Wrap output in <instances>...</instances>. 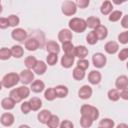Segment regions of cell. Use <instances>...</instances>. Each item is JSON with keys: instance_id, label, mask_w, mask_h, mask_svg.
I'll return each instance as SVG.
<instances>
[{"instance_id": "603a6c76", "label": "cell", "mask_w": 128, "mask_h": 128, "mask_svg": "<svg viewBox=\"0 0 128 128\" xmlns=\"http://www.w3.org/2000/svg\"><path fill=\"white\" fill-rule=\"evenodd\" d=\"M29 104H30L31 110L33 111H38L42 107V101L38 97H32L29 100Z\"/></svg>"}, {"instance_id": "7dc6e473", "label": "cell", "mask_w": 128, "mask_h": 128, "mask_svg": "<svg viewBox=\"0 0 128 128\" xmlns=\"http://www.w3.org/2000/svg\"><path fill=\"white\" fill-rule=\"evenodd\" d=\"M31 110V107H30V104L29 102H24L21 104V111L24 113V114H28Z\"/></svg>"}, {"instance_id": "52a82bcc", "label": "cell", "mask_w": 128, "mask_h": 128, "mask_svg": "<svg viewBox=\"0 0 128 128\" xmlns=\"http://www.w3.org/2000/svg\"><path fill=\"white\" fill-rule=\"evenodd\" d=\"M11 36L14 40L19 41V42H23L27 38V33L22 28H16L11 32Z\"/></svg>"}, {"instance_id": "f6af8a7d", "label": "cell", "mask_w": 128, "mask_h": 128, "mask_svg": "<svg viewBox=\"0 0 128 128\" xmlns=\"http://www.w3.org/2000/svg\"><path fill=\"white\" fill-rule=\"evenodd\" d=\"M77 66L83 70H86L88 67H89V61L86 60V59H79L78 62H77Z\"/></svg>"}, {"instance_id": "6da1fadb", "label": "cell", "mask_w": 128, "mask_h": 128, "mask_svg": "<svg viewBox=\"0 0 128 128\" xmlns=\"http://www.w3.org/2000/svg\"><path fill=\"white\" fill-rule=\"evenodd\" d=\"M69 28H70V30H72L74 32L82 33L87 28L86 21L82 18H72L69 21Z\"/></svg>"}, {"instance_id": "681fc988", "label": "cell", "mask_w": 128, "mask_h": 128, "mask_svg": "<svg viewBox=\"0 0 128 128\" xmlns=\"http://www.w3.org/2000/svg\"><path fill=\"white\" fill-rule=\"evenodd\" d=\"M59 126H60L61 128H73L74 124H73L71 121H69V120H64L62 123L59 124Z\"/></svg>"}, {"instance_id": "7bdbcfd3", "label": "cell", "mask_w": 128, "mask_h": 128, "mask_svg": "<svg viewBox=\"0 0 128 128\" xmlns=\"http://www.w3.org/2000/svg\"><path fill=\"white\" fill-rule=\"evenodd\" d=\"M9 96H10V98H11L15 103H18V102H20V101L22 100V99H21V97L19 96V94L17 93V90H16V89L11 90V91H10Z\"/></svg>"}, {"instance_id": "1f68e13d", "label": "cell", "mask_w": 128, "mask_h": 128, "mask_svg": "<svg viewBox=\"0 0 128 128\" xmlns=\"http://www.w3.org/2000/svg\"><path fill=\"white\" fill-rule=\"evenodd\" d=\"M16 90H17V93L19 94V96L21 97V99L27 98L30 94V89L26 86H20V87L16 88Z\"/></svg>"}, {"instance_id": "f907efd6", "label": "cell", "mask_w": 128, "mask_h": 128, "mask_svg": "<svg viewBox=\"0 0 128 128\" xmlns=\"http://www.w3.org/2000/svg\"><path fill=\"white\" fill-rule=\"evenodd\" d=\"M9 26V23H8V20L7 18H0V28L1 29H5Z\"/></svg>"}, {"instance_id": "f546056e", "label": "cell", "mask_w": 128, "mask_h": 128, "mask_svg": "<svg viewBox=\"0 0 128 128\" xmlns=\"http://www.w3.org/2000/svg\"><path fill=\"white\" fill-rule=\"evenodd\" d=\"M84 77H85V70L79 68L78 66L73 69V78H74L75 80L80 81V80H82Z\"/></svg>"}, {"instance_id": "ab89813d", "label": "cell", "mask_w": 128, "mask_h": 128, "mask_svg": "<svg viewBox=\"0 0 128 128\" xmlns=\"http://www.w3.org/2000/svg\"><path fill=\"white\" fill-rule=\"evenodd\" d=\"M92 123H93V121H92L90 118H88L87 116L81 115L80 124H81V126H82V127H84V128H88V127H90V126L92 125Z\"/></svg>"}, {"instance_id": "ffe728a7", "label": "cell", "mask_w": 128, "mask_h": 128, "mask_svg": "<svg viewBox=\"0 0 128 128\" xmlns=\"http://www.w3.org/2000/svg\"><path fill=\"white\" fill-rule=\"evenodd\" d=\"M56 97L58 98H65L68 95V88L64 85H58L54 88Z\"/></svg>"}, {"instance_id": "9c48e42d", "label": "cell", "mask_w": 128, "mask_h": 128, "mask_svg": "<svg viewBox=\"0 0 128 128\" xmlns=\"http://www.w3.org/2000/svg\"><path fill=\"white\" fill-rule=\"evenodd\" d=\"M14 116L13 114L11 113H3L1 115V118H0V121L2 123V125L6 126V127H9V126H12L13 123H14Z\"/></svg>"}, {"instance_id": "7402d4cb", "label": "cell", "mask_w": 128, "mask_h": 128, "mask_svg": "<svg viewBox=\"0 0 128 128\" xmlns=\"http://www.w3.org/2000/svg\"><path fill=\"white\" fill-rule=\"evenodd\" d=\"M46 50L49 53H54V54H58L60 51V47L58 45V43H56L55 41H48L46 44Z\"/></svg>"}, {"instance_id": "4316f807", "label": "cell", "mask_w": 128, "mask_h": 128, "mask_svg": "<svg viewBox=\"0 0 128 128\" xmlns=\"http://www.w3.org/2000/svg\"><path fill=\"white\" fill-rule=\"evenodd\" d=\"M74 45L71 43V41H68V42H64L62 43V49L63 51L65 52V54L67 55H72L74 56ZM75 57V56H74Z\"/></svg>"}, {"instance_id": "83f0119b", "label": "cell", "mask_w": 128, "mask_h": 128, "mask_svg": "<svg viewBox=\"0 0 128 128\" xmlns=\"http://www.w3.org/2000/svg\"><path fill=\"white\" fill-rule=\"evenodd\" d=\"M31 37L35 38L38 43H39V47L42 48L44 46V43H45V38H44V34L41 32V31H34L33 34H31Z\"/></svg>"}, {"instance_id": "3957f363", "label": "cell", "mask_w": 128, "mask_h": 128, "mask_svg": "<svg viewBox=\"0 0 128 128\" xmlns=\"http://www.w3.org/2000/svg\"><path fill=\"white\" fill-rule=\"evenodd\" d=\"M19 75L17 73H8L6 74L2 79V86L6 88H11L15 86L19 82Z\"/></svg>"}, {"instance_id": "74e56055", "label": "cell", "mask_w": 128, "mask_h": 128, "mask_svg": "<svg viewBox=\"0 0 128 128\" xmlns=\"http://www.w3.org/2000/svg\"><path fill=\"white\" fill-rule=\"evenodd\" d=\"M44 97H45V99L48 100V101L54 100V99L56 98V94H55L54 88H48V89L45 91V93H44Z\"/></svg>"}, {"instance_id": "ee69618b", "label": "cell", "mask_w": 128, "mask_h": 128, "mask_svg": "<svg viewBox=\"0 0 128 128\" xmlns=\"http://www.w3.org/2000/svg\"><path fill=\"white\" fill-rule=\"evenodd\" d=\"M118 40L122 44H127L128 43V31H124L118 35Z\"/></svg>"}, {"instance_id": "5b68a950", "label": "cell", "mask_w": 128, "mask_h": 128, "mask_svg": "<svg viewBox=\"0 0 128 128\" xmlns=\"http://www.w3.org/2000/svg\"><path fill=\"white\" fill-rule=\"evenodd\" d=\"M106 61H107V59L104 56V54H102V53H95L92 56V62H93V65L96 68L104 67L105 64H106Z\"/></svg>"}, {"instance_id": "d4e9b609", "label": "cell", "mask_w": 128, "mask_h": 128, "mask_svg": "<svg viewBox=\"0 0 128 128\" xmlns=\"http://www.w3.org/2000/svg\"><path fill=\"white\" fill-rule=\"evenodd\" d=\"M86 25L91 29H95L97 26L100 25V19L95 16H90L86 20Z\"/></svg>"}, {"instance_id": "5bb4252c", "label": "cell", "mask_w": 128, "mask_h": 128, "mask_svg": "<svg viewBox=\"0 0 128 128\" xmlns=\"http://www.w3.org/2000/svg\"><path fill=\"white\" fill-rule=\"evenodd\" d=\"M87 55H88V49L85 46L81 45V46H77V47L74 48V56L75 57H78L80 59H83Z\"/></svg>"}, {"instance_id": "c3c4849f", "label": "cell", "mask_w": 128, "mask_h": 128, "mask_svg": "<svg viewBox=\"0 0 128 128\" xmlns=\"http://www.w3.org/2000/svg\"><path fill=\"white\" fill-rule=\"evenodd\" d=\"M90 0H76V6L80 7V8H86L89 5Z\"/></svg>"}, {"instance_id": "f35d334b", "label": "cell", "mask_w": 128, "mask_h": 128, "mask_svg": "<svg viewBox=\"0 0 128 128\" xmlns=\"http://www.w3.org/2000/svg\"><path fill=\"white\" fill-rule=\"evenodd\" d=\"M36 62H37V59L34 57V56H28L26 59H25V66L28 68V69H32L34 66H35V64H36Z\"/></svg>"}, {"instance_id": "484cf974", "label": "cell", "mask_w": 128, "mask_h": 128, "mask_svg": "<svg viewBox=\"0 0 128 128\" xmlns=\"http://www.w3.org/2000/svg\"><path fill=\"white\" fill-rule=\"evenodd\" d=\"M1 106H2V108L5 109V110H11V109L14 108L15 102H14L10 97H6V98L2 99V101H1Z\"/></svg>"}, {"instance_id": "d590c367", "label": "cell", "mask_w": 128, "mask_h": 128, "mask_svg": "<svg viewBox=\"0 0 128 128\" xmlns=\"http://www.w3.org/2000/svg\"><path fill=\"white\" fill-rule=\"evenodd\" d=\"M11 50L6 48V47H3L0 49V59L1 60H8L10 57H11Z\"/></svg>"}, {"instance_id": "bcb514c9", "label": "cell", "mask_w": 128, "mask_h": 128, "mask_svg": "<svg viewBox=\"0 0 128 128\" xmlns=\"http://www.w3.org/2000/svg\"><path fill=\"white\" fill-rule=\"evenodd\" d=\"M118 58H119V60H121V61H125V60L128 58V48L122 49V50L119 52V54H118Z\"/></svg>"}, {"instance_id": "cb8c5ba5", "label": "cell", "mask_w": 128, "mask_h": 128, "mask_svg": "<svg viewBox=\"0 0 128 128\" xmlns=\"http://www.w3.org/2000/svg\"><path fill=\"white\" fill-rule=\"evenodd\" d=\"M112 9H113V5L110 1H104L101 5V8H100V11L103 15H108L112 12Z\"/></svg>"}, {"instance_id": "816d5d0a", "label": "cell", "mask_w": 128, "mask_h": 128, "mask_svg": "<svg viewBox=\"0 0 128 128\" xmlns=\"http://www.w3.org/2000/svg\"><path fill=\"white\" fill-rule=\"evenodd\" d=\"M120 97L123 98L124 100H127L128 99V88L123 89V90H120Z\"/></svg>"}, {"instance_id": "f5cc1de1", "label": "cell", "mask_w": 128, "mask_h": 128, "mask_svg": "<svg viewBox=\"0 0 128 128\" xmlns=\"http://www.w3.org/2000/svg\"><path fill=\"white\" fill-rule=\"evenodd\" d=\"M121 24H122V27L128 28V15H124L123 16L122 21H121Z\"/></svg>"}, {"instance_id": "d6986e66", "label": "cell", "mask_w": 128, "mask_h": 128, "mask_svg": "<svg viewBox=\"0 0 128 128\" xmlns=\"http://www.w3.org/2000/svg\"><path fill=\"white\" fill-rule=\"evenodd\" d=\"M50 116H51V112H50L49 110L44 109V110H41V111L38 113L37 118H38V121H39L40 123H42V124H46L47 121L49 120Z\"/></svg>"}, {"instance_id": "e575fe53", "label": "cell", "mask_w": 128, "mask_h": 128, "mask_svg": "<svg viewBox=\"0 0 128 128\" xmlns=\"http://www.w3.org/2000/svg\"><path fill=\"white\" fill-rule=\"evenodd\" d=\"M113 126H114V121L109 118L102 119L99 122V127H101V128H112Z\"/></svg>"}, {"instance_id": "8d00e7d4", "label": "cell", "mask_w": 128, "mask_h": 128, "mask_svg": "<svg viewBox=\"0 0 128 128\" xmlns=\"http://www.w3.org/2000/svg\"><path fill=\"white\" fill-rule=\"evenodd\" d=\"M122 17V12L119 11V10H115V11H112L110 13V16H109V21L111 22H117L118 20H120Z\"/></svg>"}, {"instance_id": "836d02e7", "label": "cell", "mask_w": 128, "mask_h": 128, "mask_svg": "<svg viewBox=\"0 0 128 128\" xmlns=\"http://www.w3.org/2000/svg\"><path fill=\"white\" fill-rule=\"evenodd\" d=\"M86 41H87V43L90 44V45H94V44L97 43L98 38H97V36H96V34H95L94 31H90V32L87 34V36H86Z\"/></svg>"}, {"instance_id": "4dcf8cb0", "label": "cell", "mask_w": 128, "mask_h": 128, "mask_svg": "<svg viewBox=\"0 0 128 128\" xmlns=\"http://www.w3.org/2000/svg\"><path fill=\"white\" fill-rule=\"evenodd\" d=\"M59 124H60V122H59V118H58V116H56V115H52V114H51L49 120H48L47 123H46V125H47L48 127H50V128H56V127L59 126Z\"/></svg>"}, {"instance_id": "ac0fdd59", "label": "cell", "mask_w": 128, "mask_h": 128, "mask_svg": "<svg viewBox=\"0 0 128 128\" xmlns=\"http://www.w3.org/2000/svg\"><path fill=\"white\" fill-rule=\"evenodd\" d=\"M74 58L75 57L72 55H67V54L63 55L61 58V65L64 68H70L74 63Z\"/></svg>"}, {"instance_id": "277c9868", "label": "cell", "mask_w": 128, "mask_h": 128, "mask_svg": "<svg viewBox=\"0 0 128 128\" xmlns=\"http://www.w3.org/2000/svg\"><path fill=\"white\" fill-rule=\"evenodd\" d=\"M61 10H62V13L66 16H72L76 13V10H77V6L75 4V2H72L70 0H67V1H64L63 4H62V7H61Z\"/></svg>"}, {"instance_id": "6f0895ef", "label": "cell", "mask_w": 128, "mask_h": 128, "mask_svg": "<svg viewBox=\"0 0 128 128\" xmlns=\"http://www.w3.org/2000/svg\"><path fill=\"white\" fill-rule=\"evenodd\" d=\"M0 2H1V0H0Z\"/></svg>"}, {"instance_id": "44dd1931", "label": "cell", "mask_w": 128, "mask_h": 128, "mask_svg": "<svg viewBox=\"0 0 128 128\" xmlns=\"http://www.w3.org/2000/svg\"><path fill=\"white\" fill-rule=\"evenodd\" d=\"M31 90L35 93H40L44 90L45 88V84L44 82H42L41 80H35L33 83H31Z\"/></svg>"}, {"instance_id": "8fae6325", "label": "cell", "mask_w": 128, "mask_h": 128, "mask_svg": "<svg viewBox=\"0 0 128 128\" xmlns=\"http://www.w3.org/2000/svg\"><path fill=\"white\" fill-rule=\"evenodd\" d=\"M115 86H116V88H117L119 91L128 88V78H127V76H125V75L119 76V77L116 79Z\"/></svg>"}, {"instance_id": "e0dca14e", "label": "cell", "mask_w": 128, "mask_h": 128, "mask_svg": "<svg viewBox=\"0 0 128 128\" xmlns=\"http://www.w3.org/2000/svg\"><path fill=\"white\" fill-rule=\"evenodd\" d=\"M46 69H47V64L44 62V61H37L35 66L33 67V70L36 74L38 75H42L46 72Z\"/></svg>"}, {"instance_id": "2e32d148", "label": "cell", "mask_w": 128, "mask_h": 128, "mask_svg": "<svg viewBox=\"0 0 128 128\" xmlns=\"http://www.w3.org/2000/svg\"><path fill=\"white\" fill-rule=\"evenodd\" d=\"M104 49H105V51H106L108 54H115V53L118 51L119 46H118V44H117L115 41H109V42H107V43L105 44Z\"/></svg>"}, {"instance_id": "7a4b0ae2", "label": "cell", "mask_w": 128, "mask_h": 128, "mask_svg": "<svg viewBox=\"0 0 128 128\" xmlns=\"http://www.w3.org/2000/svg\"><path fill=\"white\" fill-rule=\"evenodd\" d=\"M80 113H81V115L87 116L92 121L97 120L98 117H99V111H98V109L96 107H94V106L87 105V104L82 105V107L80 109Z\"/></svg>"}, {"instance_id": "b9f144b4", "label": "cell", "mask_w": 128, "mask_h": 128, "mask_svg": "<svg viewBox=\"0 0 128 128\" xmlns=\"http://www.w3.org/2000/svg\"><path fill=\"white\" fill-rule=\"evenodd\" d=\"M46 60H47V64H48V65H50V66H53V65H55V64L57 63V60H58L57 54H54V53H50V54L47 56Z\"/></svg>"}, {"instance_id": "ba28073f", "label": "cell", "mask_w": 128, "mask_h": 128, "mask_svg": "<svg viewBox=\"0 0 128 128\" xmlns=\"http://www.w3.org/2000/svg\"><path fill=\"white\" fill-rule=\"evenodd\" d=\"M78 95L81 99H89L92 96V88L88 85H83L79 91H78Z\"/></svg>"}, {"instance_id": "9a60e30c", "label": "cell", "mask_w": 128, "mask_h": 128, "mask_svg": "<svg viewBox=\"0 0 128 128\" xmlns=\"http://www.w3.org/2000/svg\"><path fill=\"white\" fill-rule=\"evenodd\" d=\"M88 81L91 84H93V85L98 84L101 81V74H100V72L99 71H95V70L91 71L89 73V75H88Z\"/></svg>"}, {"instance_id": "30bf717a", "label": "cell", "mask_w": 128, "mask_h": 128, "mask_svg": "<svg viewBox=\"0 0 128 128\" xmlns=\"http://www.w3.org/2000/svg\"><path fill=\"white\" fill-rule=\"evenodd\" d=\"M58 39L62 43L71 41L72 40V32L69 29H62V30H60V32L58 34Z\"/></svg>"}, {"instance_id": "60d3db41", "label": "cell", "mask_w": 128, "mask_h": 128, "mask_svg": "<svg viewBox=\"0 0 128 128\" xmlns=\"http://www.w3.org/2000/svg\"><path fill=\"white\" fill-rule=\"evenodd\" d=\"M7 20H8V23H9V26H12V27H15V26H17L18 24H19V22H20V19H19V17L18 16H16V15H10L8 18H7Z\"/></svg>"}, {"instance_id": "8992f818", "label": "cell", "mask_w": 128, "mask_h": 128, "mask_svg": "<svg viewBox=\"0 0 128 128\" xmlns=\"http://www.w3.org/2000/svg\"><path fill=\"white\" fill-rule=\"evenodd\" d=\"M19 79L20 81L24 84V85H27V84H30L32 83L33 79H34V74L33 72L30 70V69H27V70H23L20 75H19Z\"/></svg>"}, {"instance_id": "9f6ffc18", "label": "cell", "mask_w": 128, "mask_h": 128, "mask_svg": "<svg viewBox=\"0 0 128 128\" xmlns=\"http://www.w3.org/2000/svg\"><path fill=\"white\" fill-rule=\"evenodd\" d=\"M2 12V6H1V4H0V13Z\"/></svg>"}, {"instance_id": "4fadbf2b", "label": "cell", "mask_w": 128, "mask_h": 128, "mask_svg": "<svg viewBox=\"0 0 128 128\" xmlns=\"http://www.w3.org/2000/svg\"><path fill=\"white\" fill-rule=\"evenodd\" d=\"M94 32H95V34H96L98 40H103V39H105V38L107 37V34H108L107 28H106L105 26L101 25V24L95 28V31H94Z\"/></svg>"}, {"instance_id": "d6a6232c", "label": "cell", "mask_w": 128, "mask_h": 128, "mask_svg": "<svg viewBox=\"0 0 128 128\" xmlns=\"http://www.w3.org/2000/svg\"><path fill=\"white\" fill-rule=\"evenodd\" d=\"M108 98L111 101H117L120 98V92L118 89H111L108 91Z\"/></svg>"}, {"instance_id": "f1b7e54d", "label": "cell", "mask_w": 128, "mask_h": 128, "mask_svg": "<svg viewBox=\"0 0 128 128\" xmlns=\"http://www.w3.org/2000/svg\"><path fill=\"white\" fill-rule=\"evenodd\" d=\"M10 50H11V55L15 58H21L23 56L24 50L20 45H14Z\"/></svg>"}, {"instance_id": "11a10c76", "label": "cell", "mask_w": 128, "mask_h": 128, "mask_svg": "<svg viewBox=\"0 0 128 128\" xmlns=\"http://www.w3.org/2000/svg\"><path fill=\"white\" fill-rule=\"evenodd\" d=\"M1 89H2V82L0 81V90H1Z\"/></svg>"}, {"instance_id": "7c38bea8", "label": "cell", "mask_w": 128, "mask_h": 128, "mask_svg": "<svg viewBox=\"0 0 128 128\" xmlns=\"http://www.w3.org/2000/svg\"><path fill=\"white\" fill-rule=\"evenodd\" d=\"M25 48L28 51H35L36 49L39 48V43L35 38L30 37L25 41Z\"/></svg>"}, {"instance_id": "db71d44e", "label": "cell", "mask_w": 128, "mask_h": 128, "mask_svg": "<svg viewBox=\"0 0 128 128\" xmlns=\"http://www.w3.org/2000/svg\"><path fill=\"white\" fill-rule=\"evenodd\" d=\"M125 1H127V0H112V2H113L114 4H116V5H120V4H122L123 2H125Z\"/></svg>"}]
</instances>
